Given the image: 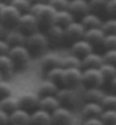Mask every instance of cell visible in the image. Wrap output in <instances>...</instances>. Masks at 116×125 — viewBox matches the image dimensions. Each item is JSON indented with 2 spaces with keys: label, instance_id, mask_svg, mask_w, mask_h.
<instances>
[{
  "label": "cell",
  "instance_id": "1",
  "mask_svg": "<svg viewBox=\"0 0 116 125\" xmlns=\"http://www.w3.org/2000/svg\"><path fill=\"white\" fill-rule=\"evenodd\" d=\"M29 11L35 15L39 27L47 29L53 23V16H54L55 9L48 2L32 3Z\"/></svg>",
  "mask_w": 116,
  "mask_h": 125
},
{
  "label": "cell",
  "instance_id": "2",
  "mask_svg": "<svg viewBox=\"0 0 116 125\" xmlns=\"http://www.w3.org/2000/svg\"><path fill=\"white\" fill-rule=\"evenodd\" d=\"M25 46L27 47L32 56H41L48 46L47 36L45 33L37 30L26 35Z\"/></svg>",
  "mask_w": 116,
  "mask_h": 125
},
{
  "label": "cell",
  "instance_id": "3",
  "mask_svg": "<svg viewBox=\"0 0 116 125\" xmlns=\"http://www.w3.org/2000/svg\"><path fill=\"white\" fill-rule=\"evenodd\" d=\"M55 95H56V98L60 102V106L70 109V110L76 109L79 106V102H80L79 95L72 88H67V86L59 88Z\"/></svg>",
  "mask_w": 116,
  "mask_h": 125
},
{
  "label": "cell",
  "instance_id": "4",
  "mask_svg": "<svg viewBox=\"0 0 116 125\" xmlns=\"http://www.w3.org/2000/svg\"><path fill=\"white\" fill-rule=\"evenodd\" d=\"M8 55L13 59L16 68H24L29 64L32 55L27 49L25 44H18V46H11L9 48Z\"/></svg>",
  "mask_w": 116,
  "mask_h": 125
},
{
  "label": "cell",
  "instance_id": "5",
  "mask_svg": "<svg viewBox=\"0 0 116 125\" xmlns=\"http://www.w3.org/2000/svg\"><path fill=\"white\" fill-rule=\"evenodd\" d=\"M105 80L99 68H82L81 84L85 88H101Z\"/></svg>",
  "mask_w": 116,
  "mask_h": 125
},
{
  "label": "cell",
  "instance_id": "6",
  "mask_svg": "<svg viewBox=\"0 0 116 125\" xmlns=\"http://www.w3.org/2000/svg\"><path fill=\"white\" fill-rule=\"evenodd\" d=\"M16 27L19 29L23 33H25L26 35H28L31 33L35 32L39 30V22L36 20V17L34 14L31 11H26V13L20 14L19 18L17 21Z\"/></svg>",
  "mask_w": 116,
  "mask_h": 125
},
{
  "label": "cell",
  "instance_id": "7",
  "mask_svg": "<svg viewBox=\"0 0 116 125\" xmlns=\"http://www.w3.org/2000/svg\"><path fill=\"white\" fill-rule=\"evenodd\" d=\"M20 14L22 13L11 3H6L0 11V22L3 25H6L8 29L16 27L17 21L19 18Z\"/></svg>",
  "mask_w": 116,
  "mask_h": 125
},
{
  "label": "cell",
  "instance_id": "8",
  "mask_svg": "<svg viewBox=\"0 0 116 125\" xmlns=\"http://www.w3.org/2000/svg\"><path fill=\"white\" fill-rule=\"evenodd\" d=\"M81 73H82V68H78V67L63 68L61 79L62 86L74 89L77 85L81 84Z\"/></svg>",
  "mask_w": 116,
  "mask_h": 125
},
{
  "label": "cell",
  "instance_id": "9",
  "mask_svg": "<svg viewBox=\"0 0 116 125\" xmlns=\"http://www.w3.org/2000/svg\"><path fill=\"white\" fill-rule=\"evenodd\" d=\"M72 124H73V114H72V110H70V109L60 106L51 113V125Z\"/></svg>",
  "mask_w": 116,
  "mask_h": 125
},
{
  "label": "cell",
  "instance_id": "10",
  "mask_svg": "<svg viewBox=\"0 0 116 125\" xmlns=\"http://www.w3.org/2000/svg\"><path fill=\"white\" fill-rule=\"evenodd\" d=\"M85 26L81 24L80 21H72L64 27V41L73 42L76 40H79L84 38L85 34Z\"/></svg>",
  "mask_w": 116,
  "mask_h": 125
},
{
  "label": "cell",
  "instance_id": "11",
  "mask_svg": "<svg viewBox=\"0 0 116 125\" xmlns=\"http://www.w3.org/2000/svg\"><path fill=\"white\" fill-rule=\"evenodd\" d=\"M45 34L47 36L48 44L59 46V44H61L64 41V27L60 26L58 24L52 23L46 29Z\"/></svg>",
  "mask_w": 116,
  "mask_h": 125
},
{
  "label": "cell",
  "instance_id": "12",
  "mask_svg": "<svg viewBox=\"0 0 116 125\" xmlns=\"http://www.w3.org/2000/svg\"><path fill=\"white\" fill-rule=\"evenodd\" d=\"M18 100H19L20 108L25 109V110H28L29 113H32L33 110L39 108V95L37 93H34V92L23 93L22 95L18 97Z\"/></svg>",
  "mask_w": 116,
  "mask_h": 125
},
{
  "label": "cell",
  "instance_id": "13",
  "mask_svg": "<svg viewBox=\"0 0 116 125\" xmlns=\"http://www.w3.org/2000/svg\"><path fill=\"white\" fill-rule=\"evenodd\" d=\"M93 50V46L88 42L86 39H84V38L76 40L73 42H71L70 44V52L72 55H74V56L79 57V58H82L87 53L91 52Z\"/></svg>",
  "mask_w": 116,
  "mask_h": 125
},
{
  "label": "cell",
  "instance_id": "14",
  "mask_svg": "<svg viewBox=\"0 0 116 125\" xmlns=\"http://www.w3.org/2000/svg\"><path fill=\"white\" fill-rule=\"evenodd\" d=\"M104 108L101 107L100 102L96 101H85L80 109L82 118H90V117H99L103 113Z\"/></svg>",
  "mask_w": 116,
  "mask_h": 125
},
{
  "label": "cell",
  "instance_id": "15",
  "mask_svg": "<svg viewBox=\"0 0 116 125\" xmlns=\"http://www.w3.org/2000/svg\"><path fill=\"white\" fill-rule=\"evenodd\" d=\"M61 60H62V57L59 56L58 53H55V52L45 53V55H43L41 57V62H39L41 69L44 73H46L50 69L54 68V67L61 66Z\"/></svg>",
  "mask_w": 116,
  "mask_h": 125
},
{
  "label": "cell",
  "instance_id": "16",
  "mask_svg": "<svg viewBox=\"0 0 116 125\" xmlns=\"http://www.w3.org/2000/svg\"><path fill=\"white\" fill-rule=\"evenodd\" d=\"M103 62V55H99L93 50L81 58V68H99Z\"/></svg>",
  "mask_w": 116,
  "mask_h": 125
},
{
  "label": "cell",
  "instance_id": "17",
  "mask_svg": "<svg viewBox=\"0 0 116 125\" xmlns=\"http://www.w3.org/2000/svg\"><path fill=\"white\" fill-rule=\"evenodd\" d=\"M29 125H51V113L37 108L31 113Z\"/></svg>",
  "mask_w": 116,
  "mask_h": 125
},
{
  "label": "cell",
  "instance_id": "18",
  "mask_svg": "<svg viewBox=\"0 0 116 125\" xmlns=\"http://www.w3.org/2000/svg\"><path fill=\"white\" fill-rule=\"evenodd\" d=\"M68 10L73 17H82L85 14L89 11L88 0H69Z\"/></svg>",
  "mask_w": 116,
  "mask_h": 125
},
{
  "label": "cell",
  "instance_id": "19",
  "mask_svg": "<svg viewBox=\"0 0 116 125\" xmlns=\"http://www.w3.org/2000/svg\"><path fill=\"white\" fill-rule=\"evenodd\" d=\"M105 35H106V33L104 32L101 27H91V29H86L84 34V39H86L93 46H95V44H103Z\"/></svg>",
  "mask_w": 116,
  "mask_h": 125
},
{
  "label": "cell",
  "instance_id": "20",
  "mask_svg": "<svg viewBox=\"0 0 116 125\" xmlns=\"http://www.w3.org/2000/svg\"><path fill=\"white\" fill-rule=\"evenodd\" d=\"M5 40L9 43L10 47L18 46V44H25L26 34L17 27H11V29H8V31H7L6 35H5Z\"/></svg>",
  "mask_w": 116,
  "mask_h": 125
},
{
  "label": "cell",
  "instance_id": "21",
  "mask_svg": "<svg viewBox=\"0 0 116 125\" xmlns=\"http://www.w3.org/2000/svg\"><path fill=\"white\" fill-rule=\"evenodd\" d=\"M29 118H31V113L20 107L9 114V123L14 124L29 125Z\"/></svg>",
  "mask_w": 116,
  "mask_h": 125
},
{
  "label": "cell",
  "instance_id": "22",
  "mask_svg": "<svg viewBox=\"0 0 116 125\" xmlns=\"http://www.w3.org/2000/svg\"><path fill=\"white\" fill-rule=\"evenodd\" d=\"M81 24L85 26V29H91V27H101L103 20L99 16V14L88 11L80 18Z\"/></svg>",
  "mask_w": 116,
  "mask_h": 125
},
{
  "label": "cell",
  "instance_id": "23",
  "mask_svg": "<svg viewBox=\"0 0 116 125\" xmlns=\"http://www.w3.org/2000/svg\"><path fill=\"white\" fill-rule=\"evenodd\" d=\"M60 107V102H59L56 95H43L39 97V108L46 110L48 113H52L53 110Z\"/></svg>",
  "mask_w": 116,
  "mask_h": 125
},
{
  "label": "cell",
  "instance_id": "24",
  "mask_svg": "<svg viewBox=\"0 0 116 125\" xmlns=\"http://www.w3.org/2000/svg\"><path fill=\"white\" fill-rule=\"evenodd\" d=\"M58 90H59V84L54 83L51 80L45 79L39 85L36 93L39 97H43V95H53V94H56Z\"/></svg>",
  "mask_w": 116,
  "mask_h": 125
},
{
  "label": "cell",
  "instance_id": "25",
  "mask_svg": "<svg viewBox=\"0 0 116 125\" xmlns=\"http://www.w3.org/2000/svg\"><path fill=\"white\" fill-rule=\"evenodd\" d=\"M73 20H74L73 15H72L68 9L55 10L54 16H53V23L58 24V25H60V26H62V27H65Z\"/></svg>",
  "mask_w": 116,
  "mask_h": 125
},
{
  "label": "cell",
  "instance_id": "26",
  "mask_svg": "<svg viewBox=\"0 0 116 125\" xmlns=\"http://www.w3.org/2000/svg\"><path fill=\"white\" fill-rule=\"evenodd\" d=\"M19 108V100L18 97H15L13 94H9L5 98L0 99V109L5 110L6 113L10 114L11 112Z\"/></svg>",
  "mask_w": 116,
  "mask_h": 125
},
{
  "label": "cell",
  "instance_id": "27",
  "mask_svg": "<svg viewBox=\"0 0 116 125\" xmlns=\"http://www.w3.org/2000/svg\"><path fill=\"white\" fill-rule=\"evenodd\" d=\"M15 64L13 59L10 58L8 53H2L0 55V72L2 73V75H10L15 71Z\"/></svg>",
  "mask_w": 116,
  "mask_h": 125
},
{
  "label": "cell",
  "instance_id": "28",
  "mask_svg": "<svg viewBox=\"0 0 116 125\" xmlns=\"http://www.w3.org/2000/svg\"><path fill=\"white\" fill-rule=\"evenodd\" d=\"M104 94H105V92L101 90V88H85L84 99L85 101L100 102Z\"/></svg>",
  "mask_w": 116,
  "mask_h": 125
},
{
  "label": "cell",
  "instance_id": "29",
  "mask_svg": "<svg viewBox=\"0 0 116 125\" xmlns=\"http://www.w3.org/2000/svg\"><path fill=\"white\" fill-rule=\"evenodd\" d=\"M61 67L63 68H69V67H78L81 68V58L74 56V55H69V56L62 57Z\"/></svg>",
  "mask_w": 116,
  "mask_h": 125
},
{
  "label": "cell",
  "instance_id": "30",
  "mask_svg": "<svg viewBox=\"0 0 116 125\" xmlns=\"http://www.w3.org/2000/svg\"><path fill=\"white\" fill-rule=\"evenodd\" d=\"M99 69L105 81H110L116 75V65H113V64L103 62V65L99 67Z\"/></svg>",
  "mask_w": 116,
  "mask_h": 125
},
{
  "label": "cell",
  "instance_id": "31",
  "mask_svg": "<svg viewBox=\"0 0 116 125\" xmlns=\"http://www.w3.org/2000/svg\"><path fill=\"white\" fill-rule=\"evenodd\" d=\"M100 105L104 109H116V93H105L100 100Z\"/></svg>",
  "mask_w": 116,
  "mask_h": 125
},
{
  "label": "cell",
  "instance_id": "32",
  "mask_svg": "<svg viewBox=\"0 0 116 125\" xmlns=\"http://www.w3.org/2000/svg\"><path fill=\"white\" fill-rule=\"evenodd\" d=\"M99 118L105 125H113L116 123V109H104Z\"/></svg>",
  "mask_w": 116,
  "mask_h": 125
},
{
  "label": "cell",
  "instance_id": "33",
  "mask_svg": "<svg viewBox=\"0 0 116 125\" xmlns=\"http://www.w3.org/2000/svg\"><path fill=\"white\" fill-rule=\"evenodd\" d=\"M62 73H63V67L58 66L54 68L50 69L48 72H46V79L51 80L56 84H61V79H62Z\"/></svg>",
  "mask_w": 116,
  "mask_h": 125
},
{
  "label": "cell",
  "instance_id": "34",
  "mask_svg": "<svg viewBox=\"0 0 116 125\" xmlns=\"http://www.w3.org/2000/svg\"><path fill=\"white\" fill-rule=\"evenodd\" d=\"M107 0H88V6H89V11L99 14L100 11L106 9Z\"/></svg>",
  "mask_w": 116,
  "mask_h": 125
},
{
  "label": "cell",
  "instance_id": "35",
  "mask_svg": "<svg viewBox=\"0 0 116 125\" xmlns=\"http://www.w3.org/2000/svg\"><path fill=\"white\" fill-rule=\"evenodd\" d=\"M11 5L14 7H16L20 13H26L29 11L31 7H32V2L29 0H11Z\"/></svg>",
  "mask_w": 116,
  "mask_h": 125
},
{
  "label": "cell",
  "instance_id": "36",
  "mask_svg": "<svg viewBox=\"0 0 116 125\" xmlns=\"http://www.w3.org/2000/svg\"><path fill=\"white\" fill-rule=\"evenodd\" d=\"M101 29L106 33H116V17H109L108 20L103 21Z\"/></svg>",
  "mask_w": 116,
  "mask_h": 125
},
{
  "label": "cell",
  "instance_id": "37",
  "mask_svg": "<svg viewBox=\"0 0 116 125\" xmlns=\"http://www.w3.org/2000/svg\"><path fill=\"white\" fill-rule=\"evenodd\" d=\"M9 94H13V88L8 81H6L5 79H1L0 80V99L5 98Z\"/></svg>",
  "mask_w": 116,
  "mask_h": 125
},
{
  "label": "cell",
  "instance_id": "38",
  "mask_svg": "<svg viewBox=\"0 0 116 125\" xmlns=\"http://www.w3.org/2000/svg\"><path fill=\"white\" fill-rule=\"evenodd\" d=\"M106 49H116V33H107L103 41Z\"/></svg>",
  "mask_w": 116,
  "mask_h": 125
},
{
  "label": "cell",
  "instance_id": "39",
  "mask_svg": "<svg viewBox=\"0 0 116 125\" xmlns=\"http://www.w3.org/2000/svg\"><path fill=\"white\" fill-rule=\"evenodd\" d=\"M104 62L116 65V49H106L103 55Z\"/></svg>",
  "mask_w": 116,
  "mask_h": 125
},
{
  "label": "cell",
  "instance_id": "40",
  "mask_svg": "<svg viewBox=\"0 0 116 125\" xmlns=\"http://www.w3.org/2000/svg\"><path fill=\"white\" fill-rule=\"evenodd\" d=\"M47 2L55 10L68 9V6H69V0H47Z\"/></svg>",
  "mask_w": 116,
  "mask_h": 125
},
{
  "label": "cell",
  "instance_id": "41",
  "mask_svg": "<svg viewBox=\"0 0 116 125\" xmlns=\"http://www.w3.org/2000/svg\"><path fill=\"white\" fill-rule=\"evenodd\" d=\"M105 11L110 17H116V0H107Z\"/></svg>",
  "mask_w": 116,
  "mask_h": 125
},
{
  "label": "cell",
  "instance_id": "42",
  "mask_svg": "<svg viewBox=\"0 0 116 125\" xmlns=\"http://www.w3.org/2000/svg\"><path fill=\"white\" fill-rule=\"evenodd\" d=\"M82 125H105L103 121L99 117H90V118H85Z\"/></svg>",
  "mask_w": 116,
  "mask_h": 125
},
{
  "label": "cell",
  "instance_id": "43",
  "mask_svg": "<svg viewBox=\"0 0 116 125\" xmlns=\"http://www.w3.org/2000/svg\"><path fill=\"white\" fill-rule=\"evenodd\" d=\"M9 48H10L9 43L5 40V38H0V55H2V53H8Z\"/></svg>",
  "mask_w": 116,
  "mask_h": 125
},
{
  "label": "cell",
  "instance_id": "44",
  "mask_svg": "<svg viewBox=\"0 0 116 125\" xmlns=\"http://www.w3.org/2000/svg\"><path fill=\"white\" fill-rule=\"evenodd\" d=\"M8 124H9V114L2 110V109H0V125Z\"/></svg>",
  "mask_w": 116,
  "mask_h": 125
},
{
  "label": "cell",
  "instance_id": "45",
  "mask_svg": "<svg viewBox=\"0 0 116 125\" xmlns=\"http://www.w3.org/2000/svg\"><path fill=\"white\" fill-rule=\"evenodd\" d=\"M7 31H8V27L6 25H3L1 22H0V38H5Z\"/></svg>",
  "mask_w": 116,
  "mask_h": 125
},
{
  "label": "cell",
  "instance_id": "46",
  "mask_svg": "<svg viewBox=\"0 0 116 125\" xmlns=\"http://www.w3.org/2000/svg\"><path fill=\"white\" fill-rule=\"evenodd\" d=\"M109 83H110V89H112V91L116 93V75L110 80Z\"/></svg>",
  "mask_w": 116,
  "mask_h": 125
},
{
  "label": "cell",
  "instance_id": "47",
  "mask_svg": "<svg viewBox=\"0 0 116 125\" xmlns=\"http://www.w3.org/2000/svg\"><path fill=\"white\" fill-rule=\"evenodd\" d=\"M32 3H39V2H47V0H29Z\"/></svg>",
  "mask_w": 116,
  "mask_h": 125
},
{
  "label": "cell",
  "instance_id": "48",
  "mask_svg": "<svg viewBox=\"0 0 116 125\" xmlns=\"http://www.w3.org/2000/svg\"><path fill=\"white\" fill-rule=\"evenodd\" d=\"M1 2H3V3H10L11 2V0H0Z\"/></svg>",
  "mask_w": 116,
  "mask_h": 125
},
{
  "label": "cell",
  "instance_id": "49",
  "mask_svg": "<svg viewBox=\"0 0 116 125\" xmlns=\"http://www.w3.org/2000/svg\"><path fill=\"white\" fill-rule=\"evenodd\" d=\"M5 5H6V3H3V2H1V1H0V11H1V9L3 8V6H5Z\"/></svg>",
  "mask_w": 116,
  "mask_h": 125
},
{
  "label": "cell",
  "instance_id": "50",
  "mask_svg": "<svg viewBox=\"0 0 116 125\" xmlns=\"http://www.w3.org/2000/svg\"><path fill=\"white\" fill-rule=\"evenodd\" d=\"M1 79H3V75H2V73L0 72V80H1Z\"/></svg>",
  "mask_w": 116,
  "mask_h": 125
},
{
  "label": "cell",
  "instance_id": "51",
  "mask_svg": "<svg viewBox=\"0 0 116 125\" xmlns=\"http://www.w3.org/2000/svg\"><path fill=\"white\" fill-rule=\"evenodd\" d=\"M8 125H18V124H14V123H9Z\"/></svg>",
  "mask_w": 116,
  "mask_h": 125
},
{
  "label": "cell",
  "instance_id": "52",
  "mask_svg": "<svg viewBox=\"0 0 116 125\" xmlns=\"http://www.w3.org/2000/svg\"><path fill=\"white\" fill-rule=\"evenodd\" d=\"M113 125H116V123H115V124H113Z\"/></svg>",
  "mask_w": 116,
  "mask_h": 125
}]
</instances>
